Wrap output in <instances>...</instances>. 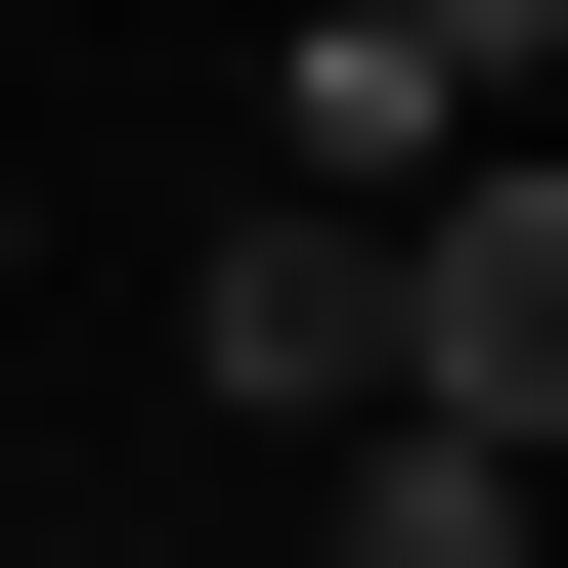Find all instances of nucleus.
<instances>
[{"mask_svg":"<svg viewBox=\"0 0 568 568\" xmlns=\"http://www.w3.org/2000/svg\"><path fill=\"white\" fill-rule=\"evenodd\" d=\"M394 394H437V437H525V481H568V132H481V175L394 219Z\"/></svg>","mask_w":568,"mask_h":568,"instance_id":"1","label":"nucleus"},{"mask_svg":"<svg viewBox=\"0 0 568 568\" xmlns=\"http://www.w3.org/2000/svg\"><path fill=\"white\" fill-rule=\"evenodd\" d=\"M175 394H219V437H394V219H351V175L219 219V263H175Z\"/></svg>","mask_w":568,"mask_h":568,"instance_id":"2","label":"nucleus"},{"mask_svg":"<svg viewBox=\"0 0 568 568\" xmlns=\"http://www.w3.org/2000/svg\"><path fill=\"white\" fill-rule=\"evenodd\" d=\"M525 88H568V0H306V175H351V219H437Z\"/></svg>","mask_w":568,"mask_h":568,"instance_id":"3","label":"nucleus"},{"mask_svg":"<svg viewBox=\"0 0 568 568\" xmlns=\"http://www.w3.org/2000/svg\"><path fill=\"white\" fill-rule=\"evenodd\" d=\"M351 568H568V481H525V437H437V394H394V437H351Z\"/></svg>","mask_w":568,"mask_h":568,"instance_id":"4","label":"nucleus"},{"mask_svg":"<svg viewBox=\"0 0 568 568\" xmlns=\"http://www.w3.org/2000/svg\"><path fill=\"white\" fill-rule=\"evenodd\" d=\"M0 263H44V219H0Z\"/></svg>","mask_w":568,"mask_h":568,"instance_id":"5","label":"nucleus"}]
</instances>
